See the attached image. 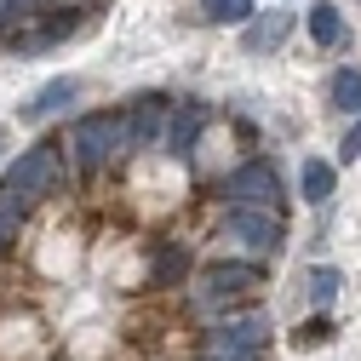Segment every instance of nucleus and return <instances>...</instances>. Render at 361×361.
I'll use <instances>...</instances> for the list:
<instances>
[{"label": "nucleus", "instance_id": "obj_10", "mask_svg": "<svg viewBox=\"0 0 361 361\" xmlns=\"http://www.w3.org/2000/svg\"><path fill=\"white\" fill-rule=\"evenodd\" d=\"M126 115H132V149H149L166 126V98H138Z\"/></svg>", "mask_w": 361, "mask_h": 361}, {"label": "nucleus", "instance_id": "obj_16", "mask_svg": "<svg viewBox=\"0 0 361 361\" xmlns=\"http://www.w3.org/2000/svg\"><path fill=\"white\" fill-rule=\"evenodd\" d=\"M201 6H207L212 23H252V18H258L252 0H201Z\"/></svg>", "mask_w": 361, "mask_h": 361}, {"label": "nucleus", "instance_id": "obj_8", "mask_svg": "<svg viewBox=\"0 0 361 361\" xmlns=\"http://www.w3.org/2000/svg\"><path fill=\"white\" fill-rule=\"evenodd\" d=\"M75 92H80V86L69 80V75H58V80H47V86H40V92L23 104V121H52L58 109H69L75 104Z\"/></svg>", "mask_w": 361, "mask_h": 361}, {"label": "nucleus", "instance_id": "obj_6", "mask_svg": "<svg viewBox=\"0 0 361 361\" xmlns=\"http://www.w3.org/2000/svg\"><path fill=\"white\" fill-rule=\"evenodd\" d=\"M264 338H269V322H264V315H247V322L224 327V333L212 338V350H218V355H235V361H252V355L264 350Z\"/></svg>", "mask_w": 361, "mask_h": 361}, {"label": "nucleus", "instance_id": "obj_2", "mask_svg": "<svg viewBox=\"0 0 361 361\" xmlns=\"http://www.w3.org/2000/svg\"><path fill=\"white\" fill-rule=\"evenodd\" d=\"M58 172H63V144L40 138V144H29V149L6 166V184H0V190H18V195H47V190L58 184Z\"/></svg>", "mask_w": 361, "mask_h": 361}, {"label": "nucleus", "instance_id": "obj_5", "mask_svg": "<svg viewBox=\"0 0 361 361\" xmlns=\"http://www.w3.org/2000/svg\"><path fill=\"white\" fill-rule=\"evenodd\" d=\"M224 195H230L235 207H276L281 201V178H276L269 161H247V166H235L230 178H224Z\"/></svg>", "mask_w": 361, "mask_h": 361}, {"label": "nucleus", "instance_id": "obj_1", "mask_svg": "<svg viewBox=\"0 0 361 361\" xmlns=\"http://www.w3.org/2000/svg\"><path fill=\"white\" fill-rule=\"evenodd\" d=\"M69 149H75V166H80V172L109 166L121 149H132V115H115V109L80 115L75 132H69Z\"/></svg>", "mask_w": 361, "mask_h": 361}, {"label": "nucleus", "instance_id": "obj_18", "mask_svg": "<svg viewBox=\"0 0 361 361\" xmlns=\"http://www.w3.org/2000/svg\"><path fill=\"white\" fill-rule=\"evenodd\" d=\"M338 149H344V161H361V115H355V126L344 132V144H338Z\"/></svg>", "mask_w": 361, "mask_h": 361}, {"label": "nucleus", "instance_id": "obj_13", "mask_svg": "<svg viewBox=\"0 0 361 361\" xmlns=\"http://www.w3.org/2000/svg\"><path fill=\"white\" fill-rule=\"evenodd\" d=\"M333 109L338 115H361V69H338L333 75Z\"/></svg>", "mask_w": 361, "mask_h": 361}, {"label": "nucleus", "instance_id": "obj_12", "mask_svg": "<svg viewBox=\"0 0 361 361\" xmlns=\"http://www.w3.org/2000/svg\"><path fill=\"white\" fill-rule=\"evenodd\" d=\"M310 40H315V47H338V40H344V18H338L333 0H315V6H310Z\"/></svg>", "mask_w": 361, "mask_h": 361}, {"label": "nucleus", "instance_id": "obj_11", "mask_svg": "<svg viewBox=\"0 0 361 361\" xmlns=\"http://www.w3.org/2000/svg\"><path fill=\"white\" fill-rule=\"evenodd\" d=\"M333 184H338V172H333L327 161H304V166H298V195H304L310 207H327V201H333Z\"/></svg>", "mask_w": 361, "mask_h": 361}, {"label": "nucleus", "instance_id": "obj_3", "mask_svg": "<svg viewBox=\"0 0 361 361\" xmlns=\"http://www.w3.org/2000/svg\"><path fill=\"white\" fill-rule=\"evenodd\" d=\"M224 235L252 247V252H276L281 247V218L269 207H230L224 212Z\"/></svg>", "mask_w": 361, "mask_h": 361}, {"label": "nucleus", "instance_id": "obj_4", "mask_svg": "<svg viewBox=\"0 0 361 361\" xmlns=\"http://www.w3.org/2000/svg\"><path fill=\"white\" fill-rule=\"evenodd\" d=\"M264 281H258V264L247 258H224V264H207V310H224L230 298H252Z\"/></svg>", "mask_w": 361, "mask_h": 361}, {"label": "nucleus", "instance_id": "obj_20", "mask_svg": "<svg viewBox=\"0 0 361 361\" xmlns=\"http://www.w3.org/2000/svg\"><path fill=\"white\" fill-rule=\"evenodd\" d=\"M6 241H12V235H6V230H0V247H6Z\"/></svg>", "mask_w": 361, "mask_h": 361}, {"label": "nucleus", "instance_id": "obj_19", "mask_svg": "<svg viewBox=\"0 0 361 361\" xmlns=\"http://www.w3.org/2000/svg\"><path fill=\"white\" fill-rule=\"evenodd\" d=\"M207 361H235V355H218V350H207Z\"/></svg>", "mask_w": 361, "mask_h": 361}, {"label": "nucleus", "instance_id": "obj_7", "mask_svg": "<svg viewBox=\"0 0 361 361\" xmlns=\"http://www.w3.org/2000/svg\"><path fill=\"white\" fill-rule=\"evenodd\" d=\"M287 35H293V12H258V18L247 23V35H241V47H247L252 58H269Z\"/></svg>", "mask_w": 361, "mask_h": 361}, {"label": "nucleus", "instance_id": "obj_15", "mask_svg": "<svg viewBox=\"0 0 361 361\" xmlns=\"http://www.w3.org/2000/svg\"><path fill=\"white\" fill-rule=\"evenodd\" d=\"M184 276H190V252H184V247H161V252H155V281H161V287H178Z\"/></svg>", "mask_w": 361, "mask_h": 361}, {"label": "nucleus", "instance_id": "obj_9", "mask_svg": "<svg viewBox=\"0 0 361 361\" xmlns=\"http://www.w3.org/2000/svg\"><path fill=\"white\" fill-rule=\"evenodd\" d=\"M207 126V104H190V109H178L172 121H166V155H178L184 161L190 149H195V132Z\"/></svg>", "mask_w": 361, "mask_h": 361}, {"label": "nucleus", "instance_id": "obj_14", "mask_svg": "<svg viewBox=\"0 0 361 361\" xmlns=\"http://www.w3.org/2000/svg\"><path fill=\"white\" fill-rule=\"evenodd\" d=\"M338 293H344V269H333V264H315V269H310V298L327 310Z\"/></svg>", "mask_w": 361, "mask_h": 361}, {"label": "nucleus", "instance_id": "obj_17", "mask_svg": "<svg viewBox=\"0 0 361 361\" xmlns=\"http://www.w3.org/2000/svg\"><path fill=\"white\" fill-rule=\"evenodd\" d=\"M327 338H333V322H327V315H315V322H304V327L293 333L298 350H315V344H327Z\"/></svg>", "mask_w": 361, "mask_h": 361}]
</instances>
